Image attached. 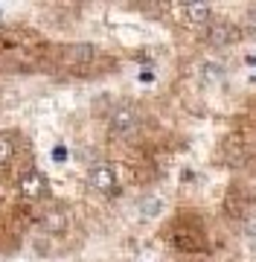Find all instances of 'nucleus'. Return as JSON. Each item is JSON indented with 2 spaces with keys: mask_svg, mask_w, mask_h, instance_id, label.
Masks as SVG:
<instances>
[{
  "mask_svg": "<svg viewBox=\"0 0 256 262\" xmlns=\"http://www.w3.org/2000/svg\"><path fill=\"white\" fill-rule=\"evenodd\" d=\"M160 210H163V201H160V198H143V201H140V213L146 215V219L157 215Z\"/></svg>",
  "mask_w": 256,
  "mask_h": 262,
  "instance_id": "6e6552de",
  "label": "nucleus"
},
{
  "mask_svg": "<svg viewBox=\"0 0 256 262\" xmlns=\"http://www.w3.org/2000/svg\"><path fill=\"white\" fill-rule=\"evenodd\" d=\"M15 149H18V137L12 131H0V166H6L15 158Z\"/></svg>",
  "mask_w": 256,
  "mask_h": 262,
  "instance_id": "0eeeda50",
  "label": "nucleus"
},
{
  "mask_svg": "<svg viewBox=\"0 0 256 262\" xmlns=\"http://www.w3.org/2000/svg\"><path fill=\"white\" fill-rule=\"evenodd\" d=\"M201 76H204L207 82H221V79H224L227 73H224V70H221L218 64H207L204 70H201Z\"/></svg>",
  "mask_w": 256,
  "mask_h": 262,
  "instance_id": "9d476101",
  "label": "nucleus"
},
{
  "mask_svg": "<svg viewBox=\"0 0 256 262\" xmlns=\"http://www.w3.org/2000/svg\"><path fill=\"white\" fill-rule=\"evenodd\" d=\"M245 233H247V236H256V215H253V219H247V225H245Z\"/></svg>",
  "mask_w": 256,
  "mask_h": 262,
  "instance_id": "9b49d317",
  "label": "nucleus"
},
{
  "mask_svg": "<svg viewBox=\"0 0 256 262\" xmlns=\"http://www.w3.org/2000/svg\"><path fill=\"white\" fill-rule=\"evenodd\" d=\"M53 158H56V160H64V158H67V151L61 149V146H56V149H53Z\"/></svg>",
  "mask_w": 256,
  "mask_h": 262,
  "instance_id": "f8f14e48",
  "label": "nucleus"
},
{
  "mask_svg": "<svg viewBox=\"0 0 256 262\" xmlns=\"http://www.w3.org/2000/svg\"><path fill=\"white\" fill-rule=\"evenodd\" d=\"M207 41L213 47H224V44H236L239 41V29L233 24H210L207 29Z\"/></svg>",
  "mask_w": 256,
  "mask_h": 262,
  "instance_id": "423d86ee",
  "label": "nucleus"
},
{
  "mask_svg": "<svg viewBox=\"0 0 256 262\" xmlns=\"http://www.w3.org/2000/svg\"><path fill=\"white\" fill-rule=\"evenodd\" d=\"M87 184L96 189V192H105V195H114L120 189V172H117L114 163H96L87 172Z\"/></svg>",
  "mask_w": 256,
  "mask_h": 262,
  "instance_id": "f257e3e1",
  "label": "nucleus"
},
{
  "mask_svg": "<svg viewBox=\"0 0 256 262\" xmlns=\"http://www.w3.org/2000/svg\"><path fill=\"white\" fill-rule=\"evenodd\" d=\"M18 189L24 198H32V201H38V198H47L50 195V181L44 172H38V169H29V172H24L18 178Z\"/></svg>",
  "mask_w": 256,
  "mask_h": 262,
  "instance_id": "7ed1b4c3",
  "label": "nucleus"
},
{
  "mask_svg": "<svg viewBox=\"0 0 256 262\" xmlns=\"http://www.w3.org/2000/svg\"><path fill=\"white\" fill-rule=\"evenodd\" d=\"M67 53H70V61H85V58L94 56V47L90 44H79V47H70Z\"/></svg>",
  "mask_w": 256,
  "mask_h": 262,
  "instance_id": "1a4fd4ad",
  "label": "nucleus"
},
{
  "mask_svg": "<svg viewBox=\"0 0 256 262\" xmlns=\"http://www.w3.org/2000/svg\"><path fill=\"white\" fill-rule=\"evenodd\" d=\"M67 225H70V213L64 207H53L41 215V230L44 233H61V230H67Z\"/></svg>",
  "mask_w": 256,
  "mask_h": 262,
  "instance_id": "39448f33",
  "label": "nucleus"
},
{
  "mask_svg": "<svg viewBox=\"0 0 256 262\" xmlns=\"http://www.w3.org/2000/svg\"><path fill=\"white\" fill-rule=\"evenodd\" d=\"M108 122H111V131H114L117 137H128V134H134V131L140 128V111L134 105L123 102L111 111V120Z\"/></svg>",
  "mask_w": 256,
  "mask_h": 262,
  "instance_id": "f03ea898",
  "label": "nucleus"
},
{
  "mask_svg": "<svg viewBox=\"0 0 256 262\" xmlns=\"http://www.w3.org/2000/svg\"><path fill=\"white\" fill-rule=\"evenodd\" d=\"M175 12H180V20H187L192 27H207L213 20V9L207 3H180Z\"/></svg>",
  "mask_w": 256,
  "mask_h": 262,
  "instance_id": "20e7f679",
  "label": "nucleus"
},
{
  "mask_svg": "<svg viewBox=\"0 0 256 262\" xmlns=\"http://www.w3.org/2000/svg\"><path fill=\"white\" fill-rule=\"evenodd\" d=\"M247 24H250V27H256V9L247 12Z\"/></svg>",
  "mask_w": 256,
  "mask_h": 262,
  "instance_id": "ddd939ff",
  "label": "nucleus"
}]
</instances>
